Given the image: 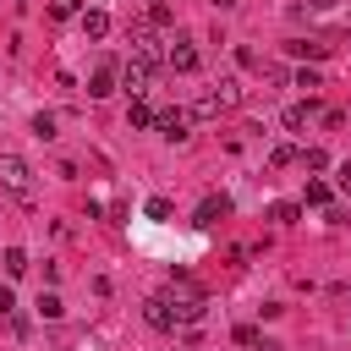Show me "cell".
Segmentation results:
<instances>
[{"instance_id":"obj_1","label":"cell","mask_w":351,"mask_h":351,"mask_svg":"<svg viewBox=\"0 0 351 351\" xmlns=\"http://www.w3.org/2000/svg\"><path fill=\"white\" fill-rule=\"evenodd\" d=\"M0 186H5L16 203H33V197H38V186H33V165H27L22 154H0Z\"/></svg>"},{"instance_id":"obj_2","label":"cell","mask_w":351,"mask_h":351,"mask_svg":"<svg viewBox=\"0 0 351 351\" xmlns=\"http://www.w3.org/2000/svg\"><path fill=\"white\" fill-rule=\"evenodd\" d=\"M154 71H159V60H148V55H132V60L121 66V77H126V88H132V99L154 88Z\"/></svg>"},{"instance_id":"obj_3","label":"cell","mask_w":351,"mask_h":351,"mask_svg":"<svg viewBox=\"0 0 351 351\" xmlns=\"http://www.w3.org/2000/svg\"><path fill=\"white\" fill-rule=\"evenodd\" d=\"M159 137L165 143H186V126H192V110H159Z\"/></svg>"},{"instance_id":"obj_4","label":"cell","mask_w":351,"mask_h":351,"mask_svg":"<svg viewBox=\"0 0 351 351\" xmlns=\"http://www.w3.org/2000/svg\"><path fill=\"white\" fill-rule=\"evenodd\" d=\"M225 214H230V197H225V192H214V197H203V203H197V219H192V225H203V230H208V225H219Z\"/></svg>"},{"instance_id":"obj_5","label":"cell","mask_w":351,"mask_h":351,"mask_svg":"<svg viewBox=\"0 0 351 351\" xmlns=\"http://www.w3.org/2000/svg\"><path fill=\"white\" fill-rule=\"evenodd\" d=\"M165 66H170V71H197V49H192V44H181V38H176V44H170V49H165Z\"/></svg>"},{"instance_id":"obj_6","label":"cell","mask_w":351,"mask_h":351,"mask_svg":"<svg viewBox=\"0 0 351 351\" xmlns=\"http://www.w3.org/2000/svg\"><path fill=\"white\" fill-rule=\"evenodd\" d=\"M285 55H296V60H324V55H329V44H324V38H291V44H285Z\"/></svg>"},{"instance_id":"obj_7","label":"cell","mask_w":351,"mask_h":351,"mask_svg":"<svg viewBox=\"0 0 351 351\" xmlns=\"http://www.w3.org/2000/svg\"><path fill=\"white\" fill-rule=\"evenodd\" d=\"M148 324H154V329H176V307H170V296H148Z\"/></svg>"},{"instance_id":"obj_8","label":"cell","mask_w":351,"mask_h":351,"mask_svg":"<svg viewBox=\"0 0 351 351\" xmlns=\"http://www.w3.org/2000/svg\"><path fill=\"white\" fill-rule=\"evenodd\" d=\"M88 93H93V99H104V93H115V66H99V71L88 77Z\"/></svg>"},{"instance_id":"obj_9","label":"cell","mask_w":351,"mask_h":351,"mask_svg":"<svg viewBox=\"0 0 351 351\" xmlns=\"http://www.w3.org/2000/svg\"><path fill=\"white\" fill-rule=\"evenodd\" d=\"M154 121H159V115H154L143 99H132V104H126V126H132V132H143V126H154Z\"/></svg>"},{"instance_id":"obj_10","label":"cell","mask_w":351,"mask_h":351,"mask_svg":"<svg viewBox=\"0 0 351 351\" xmlns=\"http://www.w3.org/2000/svg\"><path fill=\"white\" fill-rule=\"evenodd\" d=\"M214 115H225V104H219V93H203L192 104V121H214Z\"/></svg>"},{"instance_id":"obj_11","label":"cell","mask_w":351,"mask_h":351,"mask_svg":"<svg viewBox=\"0 0 351 351\" xmlns=\"http://www.w3.org/2000/svg\"><path fill=\"white\" fill-rule=\"evenodd\" d=\"M307 115H313V99H307V104H285V115H280V121H285V132H302V126H307Z\"/></svg>"},{"instance_id":"obj_12","label":"cell","mask_w":351,"mask_h":351,"mask_svg":"<svg viewBox=\"0 0 351 351\" xmlns=\"http://www.w3.org/2000/svg\"><path fill=\"white\" fill-rule=\"evenodd\" d=\"M38 318H49V324H55V318H66V302H60L55 291H38Z\"/></svg>"},{"instance_id":"obj_13","label":"cell","mask_w":351,"mask_h":351,"mask_svg":"<svg viewBox=\"0 0 351 351\" xmlns=\"http://www.w3.org/2000/svg\"><path fill=\"white\" fill-rule=\"evenodd\" d=\"M82 33H88V38H104V33H110V16H104V11H82Z\"/></svg>"},{"instance_id":"obj_14","label":"cell","mask_w":351,"mask_h":351,"mask_svg":"<svg viewBox=\"0 0 351 351\" xmlns=\"http://www.w3.org/2000/svg\"><path fill=\"white\" fill-rule=\"evenodd\" d=\"M0 263H5V274H11V280H16V274H27V252H22V247H5V252H0Z\"/></svg>"},{"instance_id":"obj_15","label":"cell","mask_w":351,"mask_h":351,"mask_svg":"<svg viewBox=\"0 0 351 351\" xmlns=\"http://www.w3.org/2000/svg\"><path fill=\"white\" fill-rule=\"evenodd\" d=\"M296 159H302V154H296L291 143H280V148H269V165H274V170H285V165H296Z\"/></svg>"},{"instance_id":"obj_16","label":"cell","mask_w":351,"mask_h":351,"mask_svg":"<svg viewBox=\"0 0 351 351\" xmlns=\"http://www.w3.org/2000/svg\"><path fill=\"white\" fill-rule=\"evenodd\" d=\"M33 137H44V143L55 137V115H49V110H38V115H33Z\"/></svg>"},{"instance_id":"obj_17","label":"cell","mask_w":351,"mask_h":351,"mask_svg":"<svg viewBox=\"0 0 351 351\" xmlns=\"http://www.w3.org/2000/svg\"><path fill=\"white\" fill-rule=\"evenodd\" d=\"M296 165H307V170H329V154H324V148H302Z\"/></svg>"},{"instance_id":"obj_18","label":"cell","mask_w":351,"mask_h":351,"mask_svg":"<svg viewBox=\"0 0 351 351\" xmlns=\"http://www.w3.org/2000/svg\"><path fill=\"white\" fill-rule=\"evenodd\" d=\"M307 203H313V208H329V186H324V181H307Z\"/></svg>"},{"instance_id":"obj_19","label":"cell","mask_w":351,"mask_h":351,"mask_svg":"<svg viewBox=\"0 0 351 351\" xmlns=\"http://www.w3.org/2000/svg\"><path fill=\"white\" fill-rule=\"evenodd\" d=\"M143 214H148V219H170V197H148Z\"/></svg>"},{"instance_id":"obj_20","label":"cell","mask_w":351,"mask_h":351,"mask_svg":"<svg viewBox=\"0 0 351 351\" xmlns=\"http://www.w3.org/2000/svg\"><path fill=\"white\" fill-rule=\"evenodd\" d=\"M236 99H241V88H236V82H230V77H219V104H225V110H230V104H236Z\"/></svg>"},{"instance_id":"obj_21","label":"cell","mask_w":351,"mask_h":351,"mask_svg":"<svg viewBox=\"0 0 351 351\" xmlns=\"http://www.w3.org/2000/svg\"><path fill=\"white\" fill-rule=\"evenodd\" d=\"M49 16H55V22H66V16H77V0H49Z\"/></svg>"},{"instance_id":"obj_22","label":"cell","mask_w":351,"mask_h":351,"mask_svg":"<svg viewBox=\"0 0 351 351\" xmlns=\"http://www.w3.org/2000/svg\"><path fill=\"white\" fill-rule=\"evenodd\" d=\"M269 219H280V225H291V219H296V203H274V208H269Z\"/></svg>"},{"instance_id":"obj_23","label":"cell","mask_w":351,"mask_h":351,"mask_svg":"<svg viewBox=\"0 0 351 351\" xmlns=\"http://www.w3.org/2000/svg\"><path fill=\"white\" fill-rule=\"evenodd\" d=\"M148 22L154 27H170V5H148Z\"/></svg>"},{"instance_id":"obj_24","label":"cell","mask_w":351,"mask_h":351,"mask_svg":"<svg viewBox=\"0 0 351 351\" xmlns=\"http://www.w3.org/2000/svg\"><path fill=\"white\" fill-rule=\"evenodd\" d=\"M296 88H307V93H313V88H324V82H318V71H307V66H302V71H296Z\"/></svg>"},{"instance_id":"obj_25","label":"cell","mask_w":351,"mask_h":351,"mask_svg":"<svg viewBox=\"0 0 351 351\" xmlns=\"http://www.w3.org/2000/svg\"><path fill=\"white\" fill-rule=\"evenodd\" d=\"M335 186H340V192H351V159H346V165L335 170Z\"/></svg>"},{"instance_id":"obj_26","label":"cell","mask_w":351,"mask_h":351,"mask_svg":"<svg viewBox=\"0 0 351 351\" xmlns=\"http://www.w3.org/2000/svg\"><path fill=\"white\" fill-rule=\"evenodd\" d=\"M0 313H16V296H11L5 285H0Z\"/></svg>"},{"instance_id":"obj_27","label":"cell","mask_w":351,"mask_h":351,"mask_svg":"<svg viewBox=\"0 0 351 351\" xmlns=\"http://www.w3.org/2000/svg\"><path fill=\"white\" fill-rule=\"evenodd\" d=\"M252 351H280V340H263V335H258V340H252Z\"/></svg>"},{"instance_id":"obj_28","label":"cell","mask_w":351,"mask_h":351,"mask_svg":"<svg viewBox=\"0 0 351 351\" xmlns=\"http://www.w3.org/2000/svg\"><path fill=\"white\" fill-rule=\"evenodd\" d=\"M214 5H219V11H230V5H236V0H214Z\"/></svg>"}]
</instances>
